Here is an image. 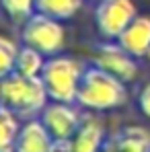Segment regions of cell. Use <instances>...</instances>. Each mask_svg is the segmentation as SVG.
Returning <instances> with one entry per match:
<instances>
[{"label": "cell", "mask_w": 150, "mask_h": 152, "mask_svg": "<svg viewBox=\"0 0 150 152\" xmlns=\"http://www.w3.org/2000/svg\"><path fill=\"white\" fill-rule=\"evenodd\" d=\"M82 115L84 113L76 107V103L50 101L39 113V119L48 127L53 140H70L82 121Z\"/></svg>", "instance_id": "cell-7"}, {"label": "cell", "mask_w": 150, "mask_h": 152, "mask_svg": "<svg viewBox=\"0 0 150 152\" xmlns=\"http://www.w3.org/2000/svg\"><path fill=\"white\" fill-rule=\"evenodd\" d=\"M19 48H21V45H17L10 37L0 35V80L15 72Z\"/></svg>", "instance_id": "cell-16"}, {"label": "cell", "mask_w": 150, "mask_h": 152, "mask_svg": "<svg viewBox=\"0 0 150 152\" xmlns=\"http://www.w3.org/2000/svg\"><path fill=\"white\" fill-rule=\"evenodd\" d=\"M146 60H148V62H150V51H148V56H146Z\"/></svg>", "instance_id": "cell-20"}, {"label": "cell", "mask_w": 150, "mask_h": 152, "mask_svg": "<svg viewBox=\"0 0 150 152\" xmlns=\"http://www.w3.org/2000/svg\"><path fill=\"white\" fill-rule=\"evenodd\" d=\"M127 103V86L117 76L105 72L95 64H86L80 80L76 105L84 111L105 113L119 109Z\"/></svg>", "instance_id": "cell-1"}, {"label": "cell", "mask_w": 150, "mask_h": 152, "mask_svg": "<svg viewBox=\"0 0 150 152\" xmlns=\"http://www.w3.org/2000/svg\"><path fill=\"white\" fill-rule=\"evenodd\" d=\"M91 64L103 68L109 74L117 76L125 84L134 82L138 76V60L132 53H127L117 41H105L103 39V43H99L93 50Z\"/></svg>", "instance_id": "cell-6"}, {"label": "cell", "mask_w": 150, "mask_h": 152, "mask_svg": "<svg viewBox=\"0 0 150 152\" xmlns=\"http://www.w3.org/2000/svg\"><path fill=\"white\" fill-rule=\"evenodd\" d=\"M107 129L103 119L97 117V113L89 111L82 115V121L76 129L72 140V152H101L107 142Z\"/></svg>", "instance_id": "cell-8"}, {"label": "cell", "mask_w": 150, "mask_h": 152, "mask_svg": "<svg viewBox=\"0 0 150 152\" xmlns=\"http://www.w3.org/2000/svg\"><path fill=\"white\" fill-rule=\"evenodd\" d=\"M84 68H86V64L82 60L66 56V53H58V56L48 58L39 78L48 91L50 101L76 103Z\"/></svg>", "instance_id": "cell-3"}, {"label": "cell", "mask_w": 150, "mask_h": 152, "mask_svg": "<svg viewBox=\"0 0 150 152\" xmlns=\"http://www.w3.org/2000/svg\"><path fill=\"white\" fill-rule=\"evenodd\" d=\"M51 134L39 117H31L21 124L15 152H50L51 150Z\"/></svg>", "instance_id": "cell-10"}, {"label": "cell", "mask_w": 150, "mask_h": 152, "mask_svg": "<svg viewBox=\"0 0 150 152\" xmlns=\"http://www.w3.org/2000/svg\"><path fill=\"white\" fill-rule=\"evenodd\" d=\"M113 138L119 152H150V129L144 126H124Z\"/></svg>", "instance_id": "cell-11"}, {"label": "cell", "mask_w": 150, "mask_h": 152, "mask_svg": "<svg viewBox=\"0 0 150 152\" xmlns=\"http://www.w3.org/2000/svg\"><path fill=\"white\" fill-rule=\"evenodd\" d=\"M64 21L35 12L21 25V43L41 51L45 58L58 56L66 48V29Z\"/></svg>", "instance_id": "cell-4"}, {"label": "cell", "mask_w": 150, "mask_h": 152, "mask_svg": "<svg viewBox=\"0 0 150 152\" xmlns=\"http://www.w3.org/2000/svg\"><path fill=\"white\" fill-rule=\"evenodd\" d=\"M0 8L12 25L21 27L31 15L37 12L35 0H0Z\"/></svg>", "instance_id": "cell-15"}, {"label": "cell", "mask_w": 150, "mask_h": 152, "mask_svg": "<svg viewBox=\"0 0 150 152\" xmlns=\"http://www.w3.org/2000/svg\"><path fill=\"white\" fill-rule=\"evenodd\" d=\"M84 0H35V8L41 15L53 17L58 21H70L80 12Z\"/></svg>", "instance_id": "cell-12"}, {"label": "cell", "mask_w": 150, "mask_h": 152, "mask_svg": "<svg viewBox=\"0 0 150 152\" xmlns=\"http://www.w3.org/2000/svg\"><path fill=\"white\" fill-rule=\"evenodd\" d=\"M136 17L138 8L134 0H99L93 12L97 33L105 41H117Z\"/></svg>", "instance_id": "cell-5"}, {"label": "cell", "mask_w": 150, "mask_h": 152, "mask_svg": "<svg viewBox=\"0 0 150 152\" xmlns=\"http://www.w3.org/2000/svg\"><path fill=\"white\" fill-rule=\"evenodd\" d=\"M117 43L127 53H132L136 60L146 58L150 51V17L138 15L124 33L117 37Z\"/></svg>", "instance_id": "cell-9"}, {"label": "cell", "mask_w": 150, "mask_h": 152, "mask_svg": "<svg viewBox=\"0 0 150 152\" xmlns=\"http://www.w3.org/2000/svg\"><path fill=\"white\" fill-rule=\"evenodd\" d=\"M136 105L140 109V113L150 119V80L142 82V86L138 88V95H136Z\"/></svg>", "instance_id": "cell-17"}, {"label": "cell", "mask_w": 150, "mask_h": 152, "mask_svg": "<svg viewBox=\"0 0 150 152\" xmlns=\"http://www.w3.org/2000/svg\"><path fill=\"white\" fill-rule=\"evenodd\" d=\"M45 60H48V58H45L41 51L33 50V48H29V45H21V48H19V53H17L15 72H19V74H23V76L39 78Z\"/></svg>", "instance_id": "cell-14"}, {"label": "cell", "mask_w": 150, "mask_h": 152, "mask_svg": "<svg viewBox=\"0 0 150 152\" xmlns=\"http://www.w3.org/2000/svg\"><path fill=\"white\" fill-rule=\"evenodd\" d=\"M101 152H119L117 142H115V138H113V134L107 138V142H105V146H103V150H101Z\"/></svg>", "instance_id": "cell-19"}, {"label": "cell", "mask_w": 150, "mask_h": 152, "mask_svg": "<svg viewBox=\"0 0 150 152\" xmlns=\"http://www.w3.org/2000/svg\"><path fill=\"white\" fill-rule=\"evenodd\" d=\"M91 2H99V0H91Z\"/></svg>", "instance_id": "cell-21"}, {"label": "cell", "mask_w": 150, "mask_h": 152, "mask_svg": "<svg viewBox=\"0 0 150 152\" xmlns=\"http://www.w3.org/2000/svg\"><path fill=\"white\" fill-rule=\"evenodd\" d=\"M48 103L50 97L41 78L12 72L10 76L0 80V105L17 113L21 119L39 117Z\"/></svg>", "instance_id": "cell-2"}, {"label": "cell", "mask_w": 150, "mask_h": 152, "mask_svg": "<svg viewBox=\"0 0 150 152\" xmlns=\"http://www.w3.org/2000/svg\"><path fill=\"white\" fill-rule=\"evenodd\" d=\"M21 124L23 121L17 113L0 105V152H15Z\"/></svg>", "instance_id": "cell-13"}, {"label": "cell", "mask_w": 150, "mask_h": 152, "mask_svg": "<svg viewBox=\"0 0 150 152\" xmlns=\"http://www.w3.org/2000/svg\"><path fill=\"white\" fill-rule=\"evenodd\" d=\"M50 152H72V140H53Z\"/></svg>", "instance_id": "cell-18"}]
</instances>
